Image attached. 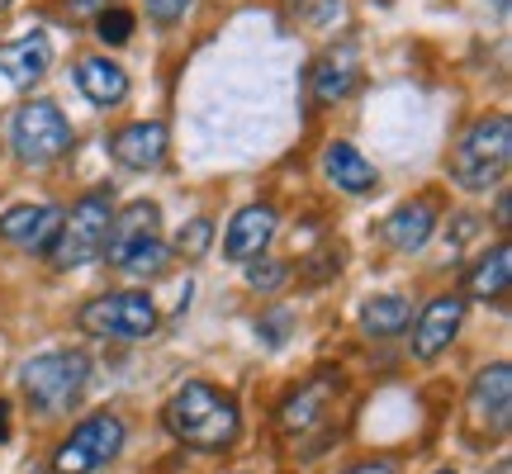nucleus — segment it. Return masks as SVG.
<instances>
[{
  "instance_id": "obj_1",
  "label": "nucleus",
  "mask_w": 512,
  "mask_h": 474,
  "mask_svg": "<svg viewBox=\"0 0 512 474\" xmlns=\"http://www.w3.org/2000/svg\"><path fill=\"white\" fill-rule=\"evenodd\" d=\"M166 432L190 446V451H228L242 432V408L238 399L204 380H185L162 408Z\"/></svg>"
},
{
  "instance_id": "obj_2",
  "label": "nucleus",
  "mask_w": 512,
  "mask_h": 474,
  "mask_svg": "<svg viewBox=\"0 0 512 474\" xmlns=\"http://www.w3.org/2000/svg\"><path fill=\"white\" fill-rule=\"evenodd\" d=\"M512 162V119L508 114H484L465 128V138L451 152V181L460 190H494Z\"/></svg>"
},
{
  "instance_id": "obj_3",
  "label": "nucleus",
  "mask_w": 512,
  "mask_h": 474,
  "mask_svg": "<svg viewBox=\"0 0 512 474\" xmlns=\"http://www.w3.org/2000/svg\"><path fill=\"white\" fill-rule=\"evenodd\" d=\"M110 223H114V200L110 190H91L62 214L53 242H48V261L57 271H76V266H91L95 256L105 252L110 242Z\"/></svg>"
},
{
  "instance_id": "obj_4",
  "label": "nucleus",
  "mask_w": 512,
  "mask_h": 474,
  "mask_svg": "<svg viewBox=\"0 0 512 474\" xmlns=\"http://www.w3.org/2000/svg\"><path fill=\"white\" fill-rule=\"evenodd\" d=\"M19 384H24V399L34 403V413L57 418L81 403L86 384H91V361L81 351H43L34 361H24Z\"/></svg>"
},
{
  "instance_id": "obj_5",
  "label": "nucleus",
  "mask_w": 512,
  "mask_h": 474,
  "mask_svg": "<svg viewBox=\"0 0 512 474\" xmlns=\"http://www.w3.org/2000/svg\"><path fill=\"white\" fill-rule=\"evenodd\" d=\"M157 204H128L124 214L110 223V261L119 266L124 275H133V280H157V275L166 271V261H171V247L162 242V233H157Z\"/></svg>"
},
{
  "instance_id": "obj_6",
  "label": "nucleus",
  "mask_w": 512,
  "mask_h": 474,
  "mask_svg": "<svg viewBox=\"0 0 512 474\" xmlns=\"http://www.w3.org/2000/svg\"><path fill=\"white\" fill-rule=\"evenodd\" d=\"M76 133L67 124V114L57 110L53 100H29L19 105L10 119V147L24 166H53L72 152Z\"/></svg>"
},
{
  "instance_id": "obj_7",
  "label": "nucleus",
  "mask_w": 512,
  "mask_h": 474,
  "mask_svg": "<svg viewBox=\"0 0 512 474\" xmlns=\"http://www.w3.org/2000/svg\"><path fill=\"white\" fill-rule=\"evenodd\" d=\"M81 332H91L100 342H143L157 328V304L138 290H114L100 299H86L76 313Z\"/></svg>"
},
{
  "instance_id": "obj_8",
  "label": "nucleus",
  "mask_w": 512,
  "mask_h": 474,
  "mask_svg": "<svg viewBox=\"0 0 512 474\" xmlns=\"http://www.w3.org/2000/svg\"><path fill=\"white\" fill-rule=\"evenodd\" d=\"M128 441L124 418L114 413H95V418H81L72 427V437L57 441L53 451V474H91L100 465H110Z\"/></svg>"
},
{
  "instance_id": "obj_9",
  "label": "nucleus",
  "mask_w": 512,
  "mask_h": 474,
  "mask_svg": "<svg viewBox=\"0 0 512 474\" xmlns=\"http://www.w3.org/2000/svg\"><path fill=\"white\" fill-rule=\"evenodd\" d=\"M460 323H465V294H437V299H427V309L418 313L413 337H408L413 356L418 361H437L441 351L460 337Z\"/></svg>"
},
{
  "instance_id": "obj_10",
  "label": "nucleus",
  "mask_w": 512,
  "mask_h": 474,
  "mask_svg": "<svg viewBox=\"0 0 512 474\" xmlns=\"http://www.w3.org/2000/svg\"><path fill=\"white\" fill-rule=\"evenodd\" d=\"M166 147H171V133L162 119H133L110 138L114 162L128 171H157L166 162Z\"/></svg>"
},
{
  "instance_id": "obj_11",
  "label": "nucleus",
  "mask_w": 512,
  "mask_h": 474,
  "mask_svg": "<svg viewBox=\"0 0 512 474\" xmlns=\"http://www.w3.org/2000/svg\"><path fill=\"white\" fill-rule=\"evenodd\" d=\"M470 413H475L479 427L508 432V422H512V370H508V361L484 365L475 375V384H470Z\"/></svg>"
},
{
  "instance_id": "obj_12",
  "label": "nucleus",
  "mask_w": 512,
  "mask_h": 474,
  "mask_svg": "<svg viewBox=\"0 0 512 474\" xmlns=\"http://www.w3.org/2000/svg\"><path fill=\"white\" fill-rule=\"evenodd\" d=\"M337 389H342V370H318L309 384H299L290 399L280 403V432H309L313 422L323 418L337 399Z\"/></svg>"
},
{
  "instance_id": "obj_13",
  "label": "nucleus",
  "mask_w": 512,
  "mask_h": 474,
  "mask_svg": "<svg viewBox=\"0 0 512 474\" xmlns=\"http://www.w3.org/2000/svg\"><path fill=\"white\" fill-rule=\"evenodd\" d=\"M57 223H62L57 204H15V209L0 214V237L19 252H48Z\"/></svg>"
},
{
  "instance_id": "obj_14",
  "label": "nucleus",
  "mask_w": 512,
  "mask_h": 474,
  "mask_svg": "<svg viewBox=\"0 0 512 474\" xmlns=\"http://www.w3.org/2000/svg\"><path fill=\"white\" fill-rule=\"evenodd\" d=\"M275 223H280V214H275L271 204H247V209H238L233 214V223H228V237H223V252H228V261H256V256H266V247H271L275 237Z\"/></svg>"
},
{
  "instance_id": "obj_15",
  "label": "nucleus",
  "mask_w": 512,
  "mask_h": 474,
  "mask_svg": "<svg viewBox=\"0 0 512 474\" xmlns=\"http://www.w3.org/2000/svg\"><path fill=\"white\" fill-rule=\"evenodd\" d=\"M437 204L432 200H408V204H399L389 219H384V242L394 247V252H403V256H413V252H422L427 242H432V233H437Z\"/></svg>"
},
{
  "instance_id": "obj_16",
  "label": "nucleus",
  "mask_w": 512,
  "mask_h": 474,
  "mask_svg": "<svg viewBox=\"0 0 512 474\" xmlns=\"http://www.w3.org/2000/svg\"><path fill=\"white\" fill-rule=\"evenodd\" d=\"M48 62H53V48H48V38L43 34H24L15 43H0V72L10 86H34L38 76L48 72Z\"/></svg>"
},
{
  "instance_id": "obj_17",
  "label": "nucleus",
  "mask_w": 512,
  "mask_h": 474,
  "mask_svg": "<svg viewBox=\"0 0 512 474\" xmlns=\"http://www.w3.org/2000/svg\"><path fill=\"white\" fill-rule=\"evenodd\" d=\"M309 81H313V100L318 105H337L356 86V48H328V53L313 62Z\"/></svg>"
},
{
  "instance_id": "obj_18",
  "label": "nucleus",
  "mask_w": 512,
  "mask_h": 474,
  "mask_svg": "<svg viewBox=\"0 0 512 474\" xmlns=\"http://www.w3.org/2000/svg\"><path fill=\"white\" fill-rule=\"evenodd\" d=\"M76 91L91 105H119L128 95V72L110 57H81L76 62Z\"/></svg>"
},
{
  "instance_id": "obj_19",
  "label": "nucleus",
  "mask_w": 512,
  "mask_h": 474,
  "mask_svg": "<svg viewBox=\"0 0 512 474\" xmlns=\"http://www.w3.org/2000/svg\"><path fill=\"white\" fill-rule=\"evenodd\" d=\"M323 176H328L337 190H347V195H370V190L380 185L375 166L351 143H328V152H323Z\"/></svg>"
},
{
  "instance_id": "obj_20",
  "label": "nucleus",
  "mask_w": 512,
  "mask_h": 474,
  "mask_svg": "<svg viewBox=\"0 0 512 474\" xmlns=\"http://www.w3.org/2000/svg\"><path fill=\"white\" fill-rule=\"evenodd\" d=\"M512 285V247L508 242H498L494 252H484L470 266V275H465V290L475 294V299H503Z\"/></svg>"
},
{
  "instance_id": "obj_21",
  "label": "nucleus",
  "mask_w": 512,
  "mask_h": 474,
  "mask_svg": "<svg viewBox=\"0 0 512 474\" xmlns=\"http://www.w3.org/2000/svg\"><path fill=\"white\" fill-rule=\"evenodd\" d=\"M413 323V304L403 294H375L361 304V328L366 337H399L403 328Z\"/></svg>"
},
{
  "instance_id": "obj_22",
  "label": "nucleus",
  "mask_w": 512,
  "mask_h": 474,
  "mask_svg": "<svg viewBox=\"0 0 512 474\" xmlns=\"http://www.w3.org/2000/svg\"><path fill=\"white\" fill-rule=\"evenodd\" d=\"M285 280H290V266H285V261H275V256H256V261H247V285H252V290L275 294Z\"/></svg>"
},
{
  "instance_id": "obj_23",
  "label": "nucleus",
  "mask_w": 512,
  "mask_h": 474,
  "mask_svg": "<svg viewBox=\"0 0 512 474\" xmlns=\"http://www.w3.org/2000/svg\"><path fill=\"white\" fill-rule=\"evenodd\" d=\"M95 29H100V38H105V43H114V48H119V43H128V38H133V15H128V10H100Z\"/></svg>"
},
{
  "instance_id": "obj_24",
  "label": "nucleus",
  "mask_w": 512,
  "mask_h": 474,
  "mask_svg": "<svg viewBox=\"0 0 512 474\" xmlns=\"http://www.w3.org/2000/svg\"><path fill=\"white\" fill-rule=\"evenodd\" d=\"M214 242V223L209 219H190V228H181L176 233V252L185 256H204V247Z\"/></svg>"
},
{
  "instance_id": "obj_25",
  "label": "nucleus",
  "mask_w": 512,
  "mask_h": 474,
  "mask_svg": "<svg viewBox=\"0 0 512 474\" xmlns=\"http://www.w3.org/2000/svg\"><path fill=\"white\" fill-rule=\"evenodd\" d=\"M143 5H147V15L157 19V24H176V19H181L195 0H143Z\"/></svg>"
},
{
  "instance_id": "obj_26",
  "label": "nucleus",
  "mask_w": 512,
  "mask_h": 474,
  "mask_svg": "<svg viewBox=\"0 0 512 474\" xmlns=\"http://www.w3.org/2000/svg\"><path fill=\"white\" fill-rule=\"evenodd\" d=\"M342 474H399V465L394 460H361V465H351Z\"/></svg>"
},
{
  "instance_id": "obj_27",
  "label": "nucleus",
  "mask_w": 512,
  "mask_h": 474,
  "mask_svg": "<svg viewBox=\"0 0 512 474\" xmlns=\"http://www.w3.org/2000/svg\"><path fill=\"white\" fill-rule=\"evenodd\" d=\"M100 5H105V0H72V5H67V15H72V19H86V15H95Z\"/></svg>"
},
{
  "instance_id": "obj_28",
  "label": "nucleus",
  "mask_w": 512,
  "mask_h": 474,
  "mask_svg": "<svg viewBox=\"0 0 512 474\" xmlns=\"http://www.w3.org/2000/svg\"><path fill=\"white\" fill-rule=\"evenodd\" d=\"M512 200H508V190H503V195H498V228H503V233H508V228H512Z\"/></svg>"
},
{
  "instance_id": "obj_29",
  "label": "nucleus",
  "mask_w": 512,
  "mask_h": 474,
  "mask_svg": "<svg viewBox=\"0 0 512 474\" xmlns=\"http://www.w3.org/2000/svg\"><path fill=\"white\" fill-rule=\"evenodd\" d=\"M5 437H10V403L0 399V441H5Z\"/></svg>"
},
{
  "instance_id": "obj_30",
  "label": "nucleus",
  "mask_w": 512,
  "mask_h": 474,
  "mask_svg": "<svg viewBox=\"0 0 512 474\" xmlns=\"http://www.w3.org/2000/svg\"><path fill=\"white\" fill-rule=\"evenodd\" d=\"M489 474H512V465H508V460H498V465H494Z\"/></svg>"
},
{
  "instance_id": "obj_31",
  "label": "nucleus",
  "mask_w": 512,
  "mask_h": 474,
  "mask_svg": "<svg viewBox=\"0 0 512 474\" xmlns=\"http://www.w3.org/2000/svg\"><path fill=\"white\" fill-rule=\"evenodd\" d=\"M437 474H456V470H437Z\"/></svg>"
},
{
  "instance_id": "obj_32",
  "label": "nucleus",
  "mask_w": 512,
  "mask_h": 474,
  "mask_svg": "<svg viewBox=\"0 0 512 474\" xmlns=\"http://www.w3.org/2000/svg\"><path fill=\"white\" fill-rule=\"evenodd\" d=\"M5 5H10V0H0V10H5Z\"/></svg>"
}]
</instances>
